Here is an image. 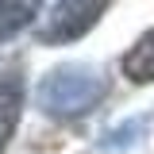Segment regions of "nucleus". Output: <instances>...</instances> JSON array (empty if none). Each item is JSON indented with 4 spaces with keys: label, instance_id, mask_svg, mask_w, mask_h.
I'll list each match as a JSON object with an SVG mask.
<instances>
[{
    "label": "nucleus",
    "instance_id": "f257e3e1",
    "mask_svg": "<svg viewBox=\"0 0 154 154\" xmlns=\"http://www.w3.org/2000/svg\"><path fill=\"white\" fill-rule=\"evenodd\" d=\"M104 96H108V81L96 66H62L38 81L35 104L50 119H73L93 112Z\"/></svg>",
    "mask_w": 154,
    "mask_h": 154
},
{
    "label": "nucleus",
    "instance_id": "f03ea898",
    "mask_svg": "<svg viewBox=\"0 0 154 154\" xmlns=\"http://www.w3.org/2000/svg\"><path fill=\"white\" fill-rule=\"evenodd\" d=\"M108 4L112 0H58L46 23L38 27V38L54 46V42H73V38L89 35L100 23V16L108 12Z\"/></svg>",
    "mask_w": 154,
    "mask_h": 154
},
{
    "label": "nucleus",
    "instance_id": "7ed1b4c3",
    "mask_svg": "<svg viewBox=\"0 0 154 154\" xmlns=\"http://www.w3.org/2000/svg\"><path fill=\"white\" fill-rule=\"evenodd\" d=\"M19 112H23V81L16 73H0V150L16 131Z\"/></svg>",
    "mask_w": 154,
    "mask_h": 154
},
{
    "label": "nucleus",
    "instance_id": "20e7f679",
    "mask_svg": "<svg viewBox=\"0 0 154 154\" xmlns=\"http://www.w3.org/2000/svg\"><path fill=\"white\" fill-rule=\"evenodd\" d=\"M119 69H123V77H131L135 85H146V81H154V31H146V35H143V38L131 46V50L123 54Z\"/></svg>",
    "mask_w": 154,
    "mask_h": 154
},
{
    "label": "nucleus",
    "instance_id": "39448f33",
    "mask_svg": "<svg viewBox=\"0 0 154 154\" xmlns=\"http://www.w3.org/2000/svg\"><path fill=\"white\" fill-rule=\"evenodd\" d=\"M42 0H0V38L19 35L31 19H35Z\"/></svg>",
    "mask_w": 154,
    "mask_h": 154
}]
</instances>
